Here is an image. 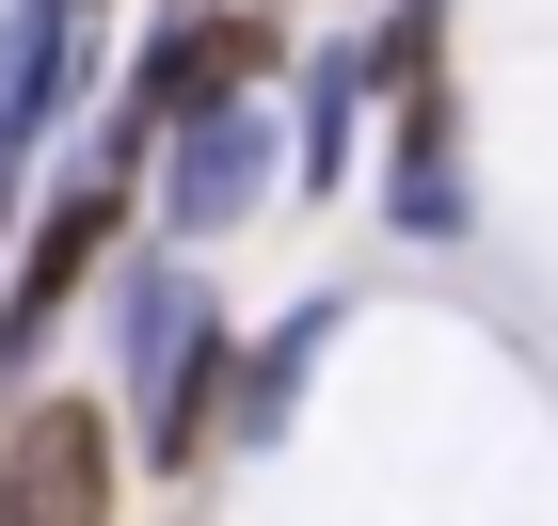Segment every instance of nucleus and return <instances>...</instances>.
Instances as JSON below:
<instances>
[{
    "mask_svg": "<svg viewBox=\"0 0 558 526\" xmlns=\"http://www.w3.org/2000/svg\"><path fill=\"white\" fill-rule=\"evenodd\" d=\"M384 223H399V240H463V223H478L463 81H399V96H384Z\"/></svg>",
    "mask_w": 558,
    "mask_h": 526,
    "instance_id": "7",
    "label": "nucleus"
},
{
    "mask_svg": "<svg viewBox=\"0 0 558 526\" xmlns=\"http://www.w3.org/2000/svg\"><path fill=\"white\" fill-rule=\"evenodd\" d=\"M81 16H112V0H81Z\"/></svg>",
    "mask_w": 558,
    "mask_h": 526,
    "instance_id": "11",
    "label": "nucleus"
},
{
    "mask_svg": "<svg viewBox=\"0 0 558 526\" xmlns=\"http://www.w3.org/2000/svg\"><path fill=\"white\" fill-rule=\"evenodd\" d=\"M288 81V33H271L256 0H160V16H144V48H129V112H208V96H271Z\"/></svg>",
    "mask_w": 558,
    "mask_h": 526,
    "instance_id": "5",
    "label": "nucleus"
},
{
    "mask_svg": "<svg viewBox=\"0 0 558 526\" xmlns=\"http://www.w3.org/2000/svg\"><path fill=\"white\" fill-rule=\"evenodd\" d=\"M336 335H351L336 288H303L271 335H240V431H223V447H288V415H303V383L336 367Z\"/></svg>",
    "mask_w": 558,
    "mask_h": 526,
    "instance_id": "9",
    "label": "nucleus"
},
{
    "mask_svg": "<svg viewBox=\"0 0 558 526\" xmlns=\"http://www.w3.org/2000/svg\"><path fill=\"white\" fill-rule=\"evenodd\" d=\"M96 319H112V399H129V463H144V479H208V447L240 431V319H223L208 256H175V240L112 256Z\"/></svg>",
    "mask_w": 558,
    "mask_h": 526,
    "instance_id": "1",
    "label": "nucleus"
},
{
    "mask_svg": "<svg viewBox=\"0 0 558 526\" xmlns=\"http://www.w3.org/2000/svg\"><path fill=\"white\" fill-rule=\"evenodd\" d=\"M367 112H384L367 33H351V48H303V64H288V192H319V208H336L351 175H367Z\"/></svg>",
    "mask_w": 558,
    "mask_h": 526,
    "instance_id": "8",
    "label": "nucleus"
},
{
    "mask_svg": "<svg viewBox=\"0 0 558 526\" xmlns=\"http://www.w3.org/2000/svg\"><path fill=\"white\" fill-rule=\"evenodd\" d=\"M288 208V112L271 96H208V112H175L160 160H144V223H160L175 256H223L240 223Z\"/></svg>",
    "mask_w": 558,
    "mask_h": 526,
    "instance_id": "4",
    "label": "nucleus"
},
{
    "mask_svg": "<svg viewBox=\"0 0 558 526\" xmlns=\"http://www.w3.org/2000/svg\"><path fill=\"white\" fill-rule=\"evenodd\" d=\"M175 526H208V511H175Z\"/></svg>",
    "mask_w": 558,
    "mask_h": 526,
    "instance_id": "12",
    "label": "nucleus"
},
{
    "mask_svg": "<svg viewBox=\"0 0 558 526\" xmlns=\"http://www.w3.org/2000/svg\"><path fill=\"white\" fill-rule=\"evenodd\" d=\"M129 399L112 383H33L0 399V526H129Z\"/></svg>",
    "mask_w": 558,
    "mask_h": 526,
    "instance_id": "3",
    "label": "nucleus"
},
{
    "mask_svg": "<svg viewBox=\"0 0 558 526\" xmlns=\"http://www.w3.org/2000/svg\"><path fill=\"white\" fill-rule=\"evenodd\" d=\"M96 96H112V64H96L81 0H0V144H64Z\"/></svg>",
    "mask_w": 558,
    "mask_h": 526,
    "instance_id": "6",
    "label": "nucleus"
},
{
    "mask_svg": "<svg viewBox=\"0 0 558 526\" xmlns=\"http://www.w3.org/2000/svg\"><path fill=\"white\" fill-rule=\"evenodd\" d=\"M129 223H144V175H48L33 192V240H16V271H0V399L48 383L64 319L112 288V256H129Z\"/></svg>",
    "mask_w": 558,
    "mask_h": 526,
    "instance_id": "2",
    "label": "nucleus"
},
{
    "mask_svg": "<svg viewBox=\"0 0 558 526\" xmlns=\"http://www.w3.org/2000/svg\"><path fill=\"white\" fill-rule=\"evenodd\" d=\"M33 192H48L33 144H0V271H16V240H33Z\"/></svg>",
    "mask_w": 558,
    "mask_h": 526,
    "instance_id": "10",
    "label": "nucleus"
}]
</instances>
